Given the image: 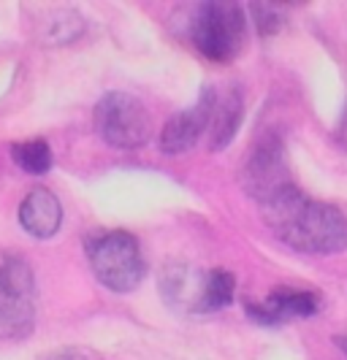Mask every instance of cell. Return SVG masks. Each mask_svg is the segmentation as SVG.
<instances>
[{"label": "cell", "instance_id": "6da1fadb", "mask_svg": "<svg viewBox=\"0 0 347 360\" xmlns=\"http://www.w3.org/2000/svg\"><path fill=\"white\" fill-rule=\"evenodd\" d=\"M263 222L272 233L307 255H336L347 250V217L323 200L307 198L296 184L260 203Z\"/></svg>", "mask_w": 347, "mask_h": 360}, {"label": "cell", "instance_id": "7a4b0ae2", "mask_svg": "<svg viewBox=\"0 0 347 360\" xmlns=\"http://www.w3.org/2000/svg\"><path fill=\"white\" fill-rule=\"evenodd\" d=\"M36 328V276L22 257H3L0 263V336L27 339Z\"/></svg>", "mask_w": 347, "mask_h": 360}, {"label": "cell", "instance_id": "3957f363", "mask_svg": "<svg viewBox=\"0 0 347 360\" xmlns=\"http://www.w3.org/2000/svg\"><path fill=\"white\" fill-rule=\"evenodd\" d=\"M190 38L212 63L234 60L247 38V19L239 3H203L193 17Z\"/></svg>", "mask_w": 347, "mask_h": 360}, {"label": "cell", "instance_id": "277c9868", "mask_svg": "<svg viewBox=\"0 0 347 360\" xmlns=\"http://www.w3.org/2000/svg\"><path fill=\"white\" fill-rule=\"evenodd\" d=\"M90 266L95 279L111 292H130L141 285L146 263L136 238L125 231H111L90 241Z\"/></svg>", "mask_w": 347, "mask_h": 360}, {"label": "cell", "instance_id": "5b68a950", "mask_svg": "<svg viewBox=\"0 0 347 360\" xmlns=\"http://www.w3.org/2000/svg\"><path fill=\"white\" fill-rule=\"evenodd\" d=\"M95 127L114 149H139L152 139V114L130 92H106L95 106Z\"/></svg>", "mask_w": 347, "mask_h": 360}, {"label": "cell", "instance_id": "8992f818", "mask_svg": "<svg viewBox=\"0 0 347 360\" xmlns=\"http://www.w3.org/2000/svg\"><path fill=\"white\" fill-rule=\"evenodd\" d=\"M239 181H241L244 193L253 195L258 203H266L275 195H279L282 190H288L293 179L288 158H285V144L277 136L260 139L241 162Z\"/></svg>", "mask_w": 347, "mask_h": 360}, {"label": "cell", "instance_id": "52a82bcc", "mask_svg": "<svg viewBox=\"0 0 347 360\" xmlns=\"http://www.w3.org/2000/svg\"><path fill=\"white\" fill-rule=\"evenodd\" d=\"M215 101H217V92L212 90V87H203L196 106L174 114L163 125V133H160V152L174 158V155L190 152L193 146L198 144L203 130L209 127L212 111H215Z\"/></svg>", "mask_w": 347, "mask_h": 360}, {"label": "cell", "instance_id": "ba28073f", "mask_svg": "<svg viewBox=\"0 0 347 360\" xmlns=\"http://www.w3.org/2000/svg\"><path fill=\"white\" fill-rule=\"evenodd\" d=\"M19 222L33 238H52L63 222V206L55 193L36 187L19 203Z\"/></svg>", "mask_w": 347, "mask_h": 360}, {"label": "cell", "instance_id": "9c48e42d", "mask_svg": "<svg viewBox=\"0 0 347 360\" xmlns=\"http://www.w3.org/2000/svg\"><path fill=\"white\" fill-rule=\"evenodd\" d=\"M244 120V98L239 87H231L222 101H215V111L209 120V146L220 152L236 139Z\"/></svg>", "mask_w": 347, "mask_h": 360}, {"label": "cell", "instance_id": "30bf717a", "mask_svg": "<svg viewBox=\"0 0 347 360\" xmlns=\"http://www.w3.org/2000/svg\"><path fill=\"white\" fill-rule=\"evenodd\" d=\"M234 290H236V279H234L231 271L225 269L209 271L201 279L196 311H220V309H225L234 301Z\"/></svg>", "mask_w": 347, "mask_h": 360}, {"label": "cell", "instance_id": "8fae6325", "mask_svg": "<svg viewBox=\"0 0 347 360\" xmlns=\"http://www.w3.org/2000/svg\"><path fill=\"white\" fill-rule=\"evenodd\" d=\"M266 304L275 309L282 320H288V317H312L320 309V295L298 288H277L266 298Z\"/></svg>", "mask_w": 347, "mask_h": 360}, {"label": "cell", "instance_id": "7c38bea8", "mask_svg": "<svg viewBox=\"0 0 347 360\" xmlns=\"http://www.w3.org/2000/svg\"><path fill=\"white\" fill-rule=\"evenodd\" d=\"M11 158L17 162L25 174H33V176H41L52 168V152H49V144L41 141V139H33V141H22V144L11 146Z\"/></svg>", "mask_w": 347, "mask_h": 360}, {"label": "cell", "instance_id": "4fadbf2b", "mask_svg": "<svg viewBox=\"0 0 347 360\" xmlns=\"http://www.w3.org/2000/svg\"><path fill=\"white\" fill-rule=\"evenodd\" d=\"M250 17H253L258 36L269 38L279 33V27L285 22V8L279 3H250Z\"/></svg>", "mask_w": 347, "mask_h": 360}, {"label": "cell", "instance_id": "5bb4252c", "mask_svg": "<svg viewBox=\"0 0 347 360\" xmlns=\"http://www.w3.org/2000/svg\"><path fill=\"white\" fill-rule=\"evenodd\" d=\"M247 314L260 325H279L282 323V317H279V314H277L275 309L269 307L266 301H263V304H247Z\"/></svg>", "mask_w": 347, "mask_h": 360}, {"label": "cell", "instance_id": "9a60e30c", "mask_svg": "<svg viewBox=\"0 0 347 360\" xmlns=\"http://www.w3.org/2000/svg\"><path fill=\"white\" fill-rule=\"evenodd\" d=\"M44 360H87L82 352H76V349H63V352H55V355H49V358Z\"/></svg>", "mask_w": 347, "mask_h": 360}, {"label": "cell", "instance_id": "2e32d148", "mask_svg": "<svg viewBox=\"0 0 347 360\" xmlns=\"http://www.w3.org/2000/svg\"><path fill=\"white\" fill-rule=\"evenodd\" d=\"M334 344H336V347H339V349L347 355V336H336V339H334Z\"/></svg>", "mask_w": 347, "mask_h": 360}]
</instances>
